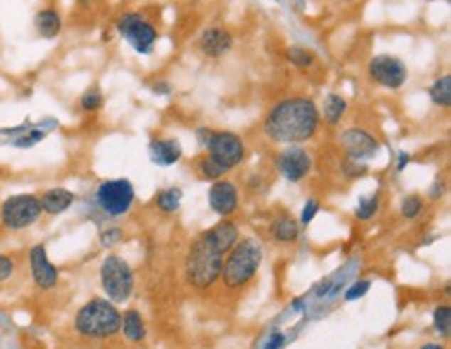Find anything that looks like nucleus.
<instances>
[{
  "mask_svg": "<svg viewBox=\"0 0 451 349\" xmlns=\"http://www.w3.org/2000/svg\"><path fill=\"white\" fill-rule=\"evenodd\" d=\"M320 127V110L310 98L293 96L277 102L266 112L262 131L265 135L283 146H299L310 141Z\"/></svg>",
  "mask_w": 451,
  "mask_h": 349,
  "instance_id": "f257e3e1",
  "label": "nucleus"
},
{
  "mask_svg": "<svg viewBox=\"0 0 451 349\" xmlns=\"http://www.w3.org/2000/svg\"><path fill=\"white\" fill-rule=\"evenodd\" d=\"M229 249L223 245L218 237H214L213 229L204 231L196 242L191 243L186 258L187 283L196 289H206L221 276L223 256Z\"/></svg>",
  "mask_w": 451,
  "mask_h": 349,
  "instance_id": "f03ea898",
  "label": "nucleus"
},
{
  "mask_svg": "<svg viewBox=\"0 0 451 349\" xmlns=\"http://www.w3.org/2000/svg\"><path fill=\"white\" fill-rule=\"evenodd\" d=\"M260 264H262V245L254 237H245L229 249L227 258L223 260L221 279L229 289L245 287L256 276Z\"/></svg>",
  "mask_w": 451,
  "mask_h": 349,
  "instance_id": "7ed1b4c3",
  "label": "nucleus"
},
{
  "mask_svg": "<svg viewBox=\"0 0 451 349\" xmlns=\"http://www.w3.org/2000/svg\"><path fill=\"white\" fill-rule=\"evenodd\" d=\"M75 331L90 339L112 337L121 331V312L112 301L94 297L75 314Z\"/></svg>",
  "mask_w": 451,
  "mask_h": 349,
  "instance_id": "20e7f679",
  "label": "nucleus"
},
{
  "mask_svg": "<svg viewBox=\"0 0 451 349\" xmlns=\"http://www.w3.org/2000/svg\"><path fill=\"white\" fill-rule=\"evenodd\" d=\"M42 216L40 195L36 193H17L6 198L0 204V222L9 231H23L36 225Z\"/></svg>",
  "mask_w": 451,
  "mask_h": 349,
  "instance_id": "39448f33",
  "label": "nucleus"
},
{
  "mask_svg": "<svg viewBox=\"0 0 451 349\" xmlns=\"http://www.w3.org/2000/svg\"><path fill=\"white\" fill-rule=\"evenodd\" d=\"M100 283L112 304H123L133 294V270L125 258L110 254L100 267Z\"/></svg>",
  "mask_w": 451,
  "mask_h": 349,
  "instance_id": "423d86ee",
  "label": "nucleus"
},
{
  "mask_svg": "<svg viewBox=\"0 0 451 349\" xmlns=\"http://www.w3.org/2000/svg\"><path fill=\"white\" fill-rule=\"evenodd\" d=\"M94 198H96V206L102 215L119 218V216L127 215L133 208L135 188L129 179H107L96 188Z\"/></svg>",
  "mask_w": 451,
  "mask_h": 349,
  "instance_id": "0eeeda50",
  "label": "nucleus"
},
{
  "mask_svg": "<svg viewBox=\"0 0 451 349\" xmlns=\"http://www.w3.org/2000/svg\"><path fill=\"white\" fill-rule=\"evenodd\" d=\"M115 27L121 33V38H125V42H129V46L135 53L150 54L154 50V44L159 40V29L146 15L137 13V11L123 13L117 19Z\"/></svg>",
  "mask_w": 451,
  "mask_h": 349,
  "instance_id": "6e6552de",
  "label": "nucleus"
},
{
  "mask_svg": "<svg viewBox=\"0 0 451 349\" xmlns=\"http://www.w3.org/2000/svg\"><path fill=\"white\" fill-rule=\"evenodd\" d=\"M206 154L227 171H231L245 159V144L233 131H213L206 141Z\"/></svg>",
  "mask_w": 451,
  "mask_h": 349,
  "instance_id": "1a4fd4ad",
  "label": "nucleus"
},
{
  "mask_svg": "<svg viewBox=\"0 0 451 349\" xmlns=\"http://www.w3.org/2000/svg\"><path fill=\"white\" fill-rule=\"evenodd\" d=\"M368 77L385 90H399L408 81V67L391 54H376L368 60Z\"/></svg>",
  "mask_w": 451,
  "mask_h": 349,
  "instance_id": "9d476101",
  "label": "nucleus"
},
{
  "mask_svg": "<svg viewBox=\"0 0 451 349\" xmlns=\"http://www.w3.org/2000/svg\"><path fill=\"white\" fill-rule=\"evenodd\" d=\"M339 146L345 152V156L356 162L368 161L372 156H376V152L381 150V141L366 129H360V127L345 129L344 134L339 135Z\"/></svg>",
  "mask_w": 451,
  "mask_h": 349,
  "instance_id": "9b49d317",
  "label": "nucleus"
},
{
  "mask_svg": "<svg viewBox=\"0 0 451 349\" xmlns=\"http://www.w3.org/2000/svg\"><path fill=\"white\" fill-rule=\"evenodd\" d=\"M277 166L281 171V175L292 181V183H299L304 181L310 171H312V156L299 148V146H287L279 156H277Z\"/></svg>",
  "mask_w": 451,
  "mask_h": 349,
  "instance_id": "f8f14e48",
  "label": "nucleus"
},
{
  "mask_svg": "<svg viewBox=\"0 0 451 349\" xmlns=\"http://www.w3.org/2000/svg\"><path fill=\"white\" fill-rule=\"evenodd\" d=\"M208 202L216 215L223 218L235 215L239 208V189L229 179H218L208 189Z\"/></svg>",
  "mask_w": 451,
  "mask_h": 349,
  "instance_id": "ddd939ff",
  "label": "nucleus"
},
{
  "mask_svg": "<svg viewBox=\"0 0 451 349\" xmlns=\"http://www.w3.org/2000/svg\"><path fill=\"white\" fill-rule=\"evenodd\" d=\"M29 269H31V279L40 289H53L58 283V270L53 262L48 260L46 247L42 243L33 245L29 249Z\"/></svg>",
  "mask_w": 451,
  "mask_h": 349,
  "instance_id": "4468645a",
  "label": "nucleus"
},
{
  "mask_svg": "<svg viewBox=\"0 0 451 349\" xmlns=\"http://www.w3.org/2000/svg\"><path fill=\"white\" fill-rule=\"evenodd\" d=\"M235 44V38L225 27H208L198 38V48L206 58H221L229 53Z\"/></svg>",
  "mask_w": 451,
  "mask_h": 349,
  "instance_id": "2eb2a0df",
  "label": "nucleus"
},
{
  "mask_svg": "<svg viewBox=\"0 0 451 349\" xmlns=\"http://www.w3.org/2000/svg\"><path fill=\"white\" fill-rule=\"evenodd\" d=\"M73 202H75V193L67 188H51L40 195L42 213L51 216L67 213L73 206Z\"/></svg>",
  "mask_w": 451,
  "mask_h": 349,
  "instance_id": "dca6fc26",
  "label": "nucleus"
},
{
  "mask_svg": "<svg viewBox=\"0 0 451 349\" xmlns=\"http://www.w3.org/2000/svg\"><path fill=\"white\" fill-rule=\"evenodd\" d=\"M148 150H150L152 162H156L160 166H171V164L181 161V156H184L181 144L177 139H173V137H169V139H152Z\"/></svg>",
  "mask_w": 451,
  "mask_h": 349,
  "instance_id": "f3484780",
  "label": "nucleus"
},
{
  "mask_svg": "<svg viewBox=\"0 0 451 349\" xmlns=\"http://www.w3.org/2000/svg\"><path fill=\"white\" fill-rule=\"evenodd\" d=\"M33 27L40 38L44 40H54L63 31V17L54 6H44L36 13L33 17Z\"/></svg>",
  "mask_w": 451,
  "mask_h": 349,
  "instance_id": "a211bd4d",
  "label": "nucleus"
},
{
  "mask_svg": "<svg viewBox=\"0 0 451 349\" xmlns=\"http://www.w3.org/2000/svg\"><path fill=\"white\" fill-rule=\"evenodd\" d=\"M270 237L279 243H293L299 237V222L290 213H281L270 222Z\"/></svg>",
  "mask_w": 451,
  "mask_h": 349,
  "instance_id": "6ab92c4d",
  "label": "nucleus"
},
{
  "mask_svg": "<svg viewBox=\"0 0 451 349\" xmlns=\"http://www.w3.org/2000/svg\"><path fill=\"white\" fill-rule=\"evenodd\" d=\"M121 331L127 341L132 343H142L146 339V324L137 310H127L121 314Z\"/></svg>",
  "mask_w": 451,
  "mask_h": 349,
  "instance_id": "aec40b11",
  "label": "nucleus"
},
{
  "mask_svg": "<svg viewBox=\"0 0 451 349\" xmlns=\"http://www.w3.org/2000/svg\"><path fill=\"white\" fill-rule=\"evenodd\" d=\"M345 110H347V102H345V98H341L339 94H329L324 98L322 112H324V121H327L329 127H335L344 119Z\"/></svg>",
  "mask_w": 451,
  "mask_h": 349,
  "instance_id": "412c9836",
  "label": "nucleus"
},
{
  "mask_svg": "<svg viewBox=\"0 0 451 349\" xmlns=\"http://www.w3.org/2000/svg\"><path fill=\"white\" fill-rule=\"evenodd\" d=\"M428 96L433 100V104L441 108L451 107V75H443L439 80L433 81V85L428 87Z\"/></svg>",
  "mask_w": 451,
  "mask_h": 349,
  "instance_id": "4be33fe9",
  "label": "nucleus"
},
{
  "mask_svg": "<svg viewBox=\"0 0 451 349\" xmlns=\"http://www.w3.org/2000/svg\"><path fill=\"white\" fill-rule=\"evenodd\" d=\"M196 171H198V175H200V179H206V181H218V179H223L229 171L225 168V166H221L218 162L213 161L208 154L206 156H202L200 161L196 162Z\"/></svg>",
  "mask_w": 451,
  "mask_h": 349,
  "instance_id": "5701e85b",
  "label": "nucleus"
},
{
  "mask_svg": "<svg viewBox=\"0 0 451 349\" xmlns=\"http://www.w3.org/2000/svg\"><path fill=\"white\" fill-rule=\"evenodd\" d=\"M181 189L179 188H166V189H160L159 193H156V206H159L160 213H164V215H173L177 208H179V204H181Z\"/></svg>",
  "mask_w": 451,
  "mask_h": 349,
  "instance_id": "b1692460",
  "label": "nucleus"
},
{
  "mask_svg": "<svg viewBox=\"0 0 451 349\" xmlns=\"http://www.w3.org/2000/svg\"><path fill=\"white\" fill-rule=\"evenodd\" d=\"M287 60L295 65V67H299V69H310L314 63H317V54L312 53V50H308V48H304V46H292V48H287Z\"/></svg>",
  "mask_w": 451,
  "mask_h": 349,
  "instance_id": "393cba45",
  "label": "nucleus"
},
{
  "mask_svg": "<svg viewBox=\"0 0 451 349\" xmlns=\"http://www.w3.org/2000/svg\"><path fill=\"white\" fill-rule=\"evenodd\" d=\"M423 210H425V200L418 195V193H410V195H405L403 200H401V204H399V213L403 218H408V220H412V218H416V216L423 215Z\"/></svg>",
  "mask_w": 451,
  "mask_h": 349,
  "instance_id": "a878e982",
  "label": "nucleus"
},
{
  "mask_svg": "<svg viewBox=\"0 0 451 349\" xmlns=\"http://www.w3.org/2000/svg\"><path fill=\"white\" fill-rule=\"evenodd\" d=\"M105 107V96L100 92V87H90L81 94L80 98V108L83 112H98L100 108Z\"/></svg>",
  "mask_w": 451,
  "mask_h": 349,
  "instance_id": "bb28decb",
  "label": "nucleus"
},
{
  "mask_svg": "<svg viewBox=\"0 0 451 349\" xmlns=\"http://www.w3.org/2000/svg\"><path fill=\"white\" fill-rule=\"evenodd\" d=\"M433 324H435V331L450 339V331H451V308L445 304V306H439L433 314Z\"/></svg>",
  "mask_w": 451,
  "mask_h": 349,
  "instance_id": "cd10ccee",
  "label": "nucleus"
},
{
  "mask_svg": "<svg viewBox=\"0 0 451 349\" xmlns=\"http://www.w3.org/2000/svg\"><path fill=\"white\" fill-rule=\"evenodd\" d=\"M378 206H381V200L378 195H368V198H362L358 208H356V218L358 220H371L372 216L378 213Z\"/></svg>",
  "mask_w": 451,
  "mask_h": 349,
  "instance_id": "c85d7f7f",
  "label": "nucleus"
},
{
  "mask_svg": "<svg viewBox=\"0 0 451 349\" xmlns=\"http://www.w3.org/2000/svg\"><path fill=\"white\" fill-rule=\"evenodd\" d=\"M121 240H123V231L119 227H108V229H105L100 233V243L105 247H112V245H117Z\"/></svg>",
  "mask_w": 451,
  "mask_h": 349,
  "instance_id": "c756f323",
  "label": "nucleus"
},
{
  "mask_svg": "<svg viewBox=\"0 0 451 349\" xmlns=\"http://www.w3.org/2000/svg\"><path fill=\"white\" fill-rule=\"evenodd\" d=\"M13 272H15V262H13V258L0 254V283L9 281V279L13 276Z\"/></svg>",
  "mask_w": 451,
  "mask_h": 349,
  "instance_id": "7c9ffc66",
  "label": "nucleus"
},
{
  "mask_svg": "<svg viewBox=\"0 0 451 349\" xmlns=\"http://www.w3.org/2000/svg\"><path fill=\"white\" fill-rule=\"evenodd\" d=\"M319 208H320L319 200H308V202H306V206H304V213H302V225L312 222V218L317 216Z\"/></svg>",
  "mask_w": 451,
  "mask_h": 349,
  "instance_id": "2f4dec72",
  "label": "nucleus"
},
{
  "mask_svg": "<svg viewBox=\"0 0 451 349\" xmlns=\"http://www.w3.org/2000/svg\"><path fill=\"white\" fill-rule=\"evenodd\" d=\"M368 289H371V281H360V283H356V285L345 294V297H347V299H356V297L364 296Z\"/></svg>",
  "mask_w": 451,
  "mask_h": 349,
  "instance_id": "473e14b6",
  "label": "nucleus"
},
{
  "mask_svg": "<svg viewBox=\"0 0 451 349\" xmlns=\"http://www.w3.org/2000/svg\"><path fill=\"white\" fill-rule=\"evenodd\" d=\"M171 83L169 81H156L154 85H152V92L154 94H171Z\"/></svg>",
  "mask_w": 451,
  "mask_h": 349,
  "instance_id": "72a5a7b5",
  "label": "nucleus"
},
{
  "mask_svg": "<svg viewBox=\"0 0 451 349\" xmlns=\"http://www.w3.org/2000/svg\"><path fill=\"white\" fill-rule=\"evenodd\" d=\"M213 134V129H208V127H200L196 135H198V141L202 144V146H206V141H208V137Z\"/></svg>",
  "mask_w": 451,
  "mask_h": 349,
  "instance_id": "f704fd0d",
  "label": "nucleus"
},
{
  "mask_svg": "<svg viewBox=\"0 0 451 349\" xmlns=\"http://www.w3.org/2000/svg\"><path fill=\"white\" fill-rule=\"evenodd\" d=\"M281 343H283V335H281V333H277V335L270 339V343H268V348L266 349H279L281 348Z\"/></svg>",
  "mask_w": 451,
  "mask_h": 349,
  "instance_id": "c9c22d12",
  "label": "nucleus"
},
{
  "mask_svg": "<svg viewBox=\"0 0 451 349\" xmlns=\"http://www.w3.org/2000/svg\"><path fill=\"white\" fill-rule=\"evenodd\" d=\"M399 159H401V161H399V171H403V166H405V162H410V154H405V152H401V154H399Z\"/></svg>",
  "mask_w": 451,
  "mask_h": 349,
  "instance_id": "e433bc0d",
  "label": "nucleus"
},
{
  "mask_svg": "<svg viewBox=\"0 0 451 349\" xmlns=\"http://www.w3.org/2000/svg\"><path fill=\"white\" fill-rule=\"evenodd\" d=\"M420 349H445L443 345H439V343H426V345H423Z\"/></svg>",
  "mask_w": 451,
  "mask_h": 349,
  "instance_id": "4c0bfd02",
  "label": "nucleus"
}]
</instances>
